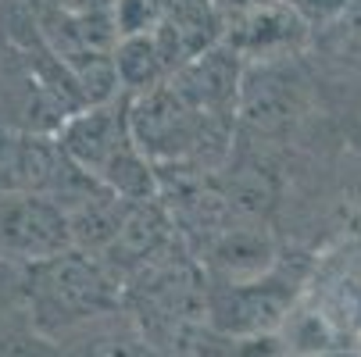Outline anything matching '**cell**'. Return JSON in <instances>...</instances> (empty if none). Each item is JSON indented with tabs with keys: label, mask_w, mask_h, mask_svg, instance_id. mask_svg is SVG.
I'll use <instances>...</instances> for the list:
<instances>
[{
	"label": "cell",
	"mask_w": 361,
	"mask_h": 357,
	"mask_svg": "<svg viewBox=\"0 0 361 357\" xmlns=\"http://www.w3.org/2000/svg\"><path fill=\"white\" fill-rule=\"evenodd\" d=\"M18 289L32 325L50 339H61L97 318L126 311L122 275L104 258L75 246L61 258L18 272Z\"/></svg>",
	"instance_id": "6da1fadb"
},
{
	"label": "cell",
	"mask_w": 361,
	"mask_h": 357,
	"mask_svg": "<svg viewBox=\"0 0 361 357\" xmlns=\"http://www.w3.org/2000/svg\"><path fill=\"white\" fill-rule=\"evenodd\" d=\"M304 275L283 261L247 282H208V329L226 339H269L279 336L300 303Z\"/></svg>",
	"instance_id": "7a4b0ae2"
},
{
	"label": "cell",
	"mask_w": 361,
	"mask_h": 357,
	"mask_svg": "<svg viewBox=\"0 0 361 357\" xmlns=\"http://www.w3.org/2000/svg\"><path fill=\"white\" fill-rule=\"evenodd\" d=\"M72 250L61 203L36 193H0V268L25 272Z\"/></svg>",
	"instance_id": "3957f363"
},
{
	"label": "cell",
	"mask_w": 361,
	"mask_h": 357,
	"mask_svg": "<svg viewBox=\"0 0 361 357\" xmlns=\"http://www.w3.org/2000/svg\"><path fill=\"white\" fill-rule=\"evenodd\" d=\"M307 75L300 68V58L290 61H269V65H247L243 86H240V104L236 122L247 129L276 136L293 129L307 111Z\"/></svg>",
	"instance_id": "277c9868"
},
{
	"label": "cell",
	"mask_w": 361,
	"mask_h": 357,
	"mask_svg": "<svg viewBox=\"0 0 361 357\" xmlns=\"http://www.w3.org/2000/svg\"><path fill=\"white\" fill-rule=\"evenodd\" d=\"M222 39L247 65H269L300 58L315 43V25L290 0H269V4H257L250 11L229 15Z\"/></svg>",
	"instance_id": "5b68a950"
},
{
	"label": "cell",
	"mask_w": 361,
	"mask_h": 357,
	"mask_svg": "<svg viewBox=\"0 0 361 357\" xmlns=\"http://www.w3.org/2000/svg\"><path fill=\"white\" fill-rule=\"evenodd\" d=\"M58 143L65 150V158L72 165H79L86 175L100 179L122 150H129L136 139L129 132V96H118L111 104H93L82 108L79 115H72L61 132Z\"/></svg>",
	"instance_id": "8992f818"
},
{
	"label": "cell",
	"mask_w": 361,
	"mask_h": 357,
	"mask_svg": "<svg viewBox=\"0 0 361 357\" xmlns=\"http://www.w3.org/2000/svg\"><path fill=\"white\" fill-rule=\"evenodd\" d=\"M243 75H247V61L226 39H219L215 46L190 58L169 82L193 111L215 115V118H236Z\"/></svg>",
	"instance_id": "52a82bcc"
},
{
	"label": "cell",
	"mask_w": 361,
	"mask_h": 357,
	"mask_svg": "<svg viewBox=\"0 0 361 357\" xmlns=\"http://www.w3.org/2000/svg\"><path fill=\"white\" fill-rule=\"evenodd\" d=\"M276 236L257 222L236 215L208 246L197 253V265L204 268L208 282H247L279 265Z\"/></svg>",
	"instance_id": "ba28073f"
},
{
	"label": "cell",
	"mask_w": 361,
	"mask_h": 357,
	"mask_svg": "<svg viewBox=\"0 0 361 357\" xmlns=\"http://www.w3.org/2000/svg\"><path fill=\"white\" fill-rule=\"evenodd\" d=\"M54 343L58 357H165L129 311L97 318Z\"/></svg>",
	"instance_id": "9c48e42d"
},
{
	"label": "cell",
	"mask_w": 361,
	"mask_h": 357,
	"mask_svg": "<svg viewBox=\"0 0 361 357\" xmlns=\"http://www.w3.org/2000/svg\"><path fill=\"white\" fill-rule=\"evenodd\" d=\"M115 72H118L122 96H140V93H147V89L172 79V68H169V61L161 54L158 39H154V29L118 39V46H115Z\"/></svg>",
	"instance_id": "30bf717a"
},
{
	"label": "cell",
	"mask_w": 361,
	"mask_h": 357,
	"mask_svg": "<svg viewBox=\"0 0 361 357\" xmlns=\"http://www.w3.org/2000/svg\"><path fill=\"white\" fill-rule=\"evenodd\" d=\"M315 43L340 61L361 65V0H347L333 18H326Z\"/></svg>",
	"instance_id": "8fae6325"
},
{
	"label": "cell",
	"mask_w": 361,
	"mask_h": 357,
	"mask_svg": "<svg viewBox=\"0 0 361 357\" xmlns=\"http://www.w3.org/2000/svg\"><path fill=\"white\" fill-rule=\"evenodd\" d=\"M118 0H65V11H79V15H111Z\"/></svg>",
	"instance_id": "7c38bea8"
},
{
	"label": "cell",
	"mask_w": 361,
	"mask_h": 357,
	"mask_svg": "<svg viewBox=\"0 0 361 357\" xmlns=\"http://www.w3.org/2000/svg\"><path fill=\"white\" fill-rule=\"evenodd\" d=\"M315 357H361V343H343V346H333V350H322Z\"/></svg>",
	"instance_id": "4fadbf2b"
},
{
	"label": "cell",
	"mask_w": 361,
	"mask_h": 357,
	"mask_svg": "<svg viewBox=\"0 0 361 357\" xmlns=\"http://www.w3.org/2000/svg\"><path fill=\"white\" fill-rule=\"evenodd\" d=\"M4 272H8V268H0V279H4Z\"/></svg>",
	"instance_id": "5bb4252c"
}]
</instances>
